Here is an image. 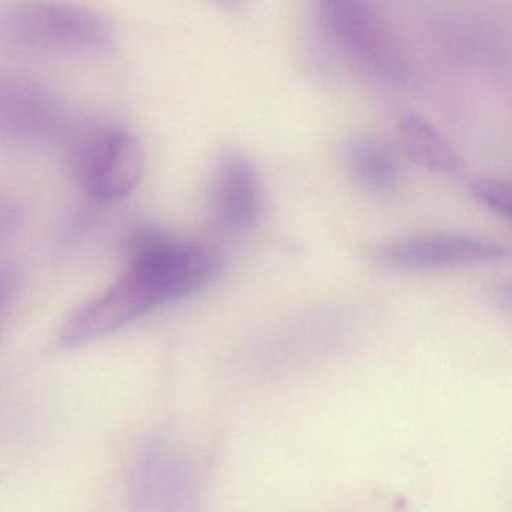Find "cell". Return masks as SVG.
Listing matches in <instances>:
<instances>
[{"label":"cell","instance_id":"cell-1","mask_svg":"<svg viewBox=\"0 0 512 512\" xmlns=\"http://www.w3.org/2000/svg\"><path fill=\"white\" fill-rule=\"evenodd\" d=\"M112 23L91 8L58 2L0 5V44L34 53L98 55L113 46Z\"/></svg>","mask_w":512,"mask_h":512},{"label":"cell","instance_id":"cell-2","mask_svg":"<svg viewBox=\"0 0 512 512\" xmlns=\"http://www.w3.org/2000/svg\"><path fill=\"white\" fill-rule=\"evenodd\" d=\"M322 19L335 43L365 71L386 85L407 86L410 71L385 23L361 0H328Z\"/></svg>","mask_w":512,"mask_h":512},{"label":"cell","instance_id":"cell-3","mask_svg":"<svg viewBox=\"0 0 512 512\" xmlns=\"http://www.w3.org/2000/svg\"><path fill=\"white\" fill-rule=\"evenodd\" d=\"M128 263L146 275L163 305L208 286L221 266L220 256L209 245L155 232L134 241Z\"/></svg>","mask_w":512,"mask_h":512},{"label":"cell","instance_id":"cell-4","mask_svg":"<svg viewBox=\"0 0 512 512\" xmlns=\"http://www.w3.org/2000/svg\"><path fill=\"white\" fill-rule=\"evenodd\" d=\"M145 173V149L133 133L104 128L89 137L77 161V178L94 199L113 202L130 196Z\"/></svg>","mask_w":512,"mask_h":512},{"label":"cell","instance_id":"cell-5","mask_svg":"<svg viewBox=\"0 0 512 512\" xmlns=\"http://www.w3.org/2000/svg\"><path fill=\"white\" fill-rule=\"evenodd\" d=\"M163 305L151 281L134 266L101 295L80 305L61 332L64 346L77 347L118 331L137 317Z\"/></svg>","mask_w":512,"mask_h":512},{"label":"cell","instance_id":"cell-6","mask_svg":"<svg viewBox=\"0 0 512 512\" xmlns=\"http://www.w3.org/2000/svg\"><path fill=\"white\" fill-rule=\"evenodd\" d=\"M377 256L388 268L424 272L497 262L508 256V250L502 244L478 236L433 233L389 242L380 248Z\"/></svg>","mask_w":512,"mask_h":512},{"label":"cell","instance_id":"cell-7","mask_svg":"<svg viewBox=\"0 0 512 512\" xmlns=\"http://www.w3.org/2000/svg\"><path fill=\"white\" fill-rule=\"evenodd\" d=\"M263 190L257 167L238 152L224 155L212 184V211L224 230L236 235L250 232L262 215Z\"/></svg>","mask_w":512,"mask_h":512},{"label":"cell","instance_id":"cell-8","mask_svg":"<svg viewBox=\"0 0 512 512\" xmlns=\"http://www.w3.org/2000/svg\"><path fill=\"white\" fill-rule=\"evenodd\" d=\"M398 142L410 160L431 172L455 176L463 170L451 143L427 119L415 113H407L401 118Z\"/></svg>","mask_w":512,"mask_h":512},{"label":"cell","instance_id":"cell-9","mask_svg":"<svg viewBox=\"0 0 512 512\" xmlns=\"http://www.w3.org/2000/svg\"><path fill=\"white\" fill-rule=\"evenodd\" d=\"M353 179L373 193H392L401 181L400 164L392 149L376 137H356L347 148Z\"/></svg>","mask_w":512,"mask_h":512},{"label":"cell","instance_id":"cell-10","mask_svg":"<svg viewBox=\"0 0 512 512\" xmlns=\"http://www.w3.org/2000/svg\"><path fill=\"white\" fill-rule=\"evenodd\" d=\"M470 193L479 203L494 214L508 220L511 217V188L508 182L499 179H473Z\"/></svg>","mask_w":512,"mask_h":512}]
</instances>
